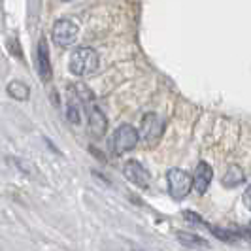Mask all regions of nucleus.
Returning <instances> with one entry per match:
<instances>
[{"mask_svg": "<svg viewBox=\"0 0 251 251\" xmlns=\"http://www.w3.org/2000/svg\"><path fill=\"white\" fill-rule=\"evenodd\" d=\"M68 68L74 75H87L93 74L99 68V53L91 48H77L70 55Z\"/></svg>", "mask_w": 251, "mask_h": 251, "instance_id": "obj_1", "label": "nucleus"}, {"mask_svg": "<svg viewBox=\"0 0 251 251\" xmlns=\"http://www.w3.org/2000/svg\"><path fill=\"white\" fill-rule=\"evenodd\" d=\"M166 183L170 197L174 201H183L193 189V177L181 168H170L166 172Z\"/></svg>", "mask_w": 251, "mask_h": 251, "instance_id": "obj_2", "label": "nucleus"}, {"mask_svg": "<svg viewBox=\"0 0 251 251\" xmlns=\"http://www.w3.org/2000/svg\"><path fill=\"white\" fill-rule=\"evenodd\" d=\"M140 140V132L132 125H121L117 126V130L113 132L112 148L115 155H123L126 151L134 150Z\"/></svg>", "mask_w": 251, "mask_h": 251, "instance_id": "obj_3", "label": "nucleus"}, {"mask_svg": "<svg viewBox=\"0 0 251 251\" xmlns=\"http://www.w3.org/2000/svg\"><path fill=\"white\" fill-rule=\"evenodd\" d=\"M77 32H79L77 25L72 23V21H68V19H61V21H57L53 25V40L61 48L72 46L75 40H77Z\"/></svg>", "mask_w": 251, "mask_h": 251, "instance_id": "obj_4", "label": "nucleus"}, {"mask_svg": "<svg viewBox=\"0 0 251 251\" xmlns=\"http://www.w3.org/2000/svg\"><path fill=\"white\" fill-rule=\"evenodd\" d=\"M87 123H89V132L95 136V138H102L106 134V128H108V119L102 112L100 108L95 104V102H89L87 108Z\"/></svg>", "mask_w": 251, "mask_h": 251, "instance_id": "obj_5", "label": "nucleus"}, {"mask_svg": "<svg viewBox=\"0 0 251 251\" xmlns=\"http://www.w3.org/2000/svg\"><path fill=\"white\" fill-rule=\"evenodd\" d=\"M123 174H125V177L132 185H136L140 189L150 187V179H151L150 172L138 161H128L125 164V168H123Z\"/></svg>", "mask_w": 251, "mask_h": 251, "instance_id": "obj_6", "label": "nucleus"}, {"mask_svg": "<svg viewBox=\"0 0 251 251\" xmlns=\"http://www.w3.org/2000/svg\"><path fill=\"white\" fill-rule=\"evenodd\" d=\"M212 177H214V168L210 164L204 163V161L197 164V168L193 172V185H195L199 195H204L208 191L210 183H212Z\"/></svg>", "mask_w": 251, "mask_h": 251, "instance_id": "obj_7", "label": "nucleus"}, {"mask_svg": "<svg viewBox=\"0 0 251 251\" xmlns=\"http://www.w3.org/2000/svg\"><path fill=\"white\" fill-rule=\"evenodd\" d=\"M163 134V123L155 113H148L142 121V138L146 142H157Z\"/></svg>", "mask_w": 251, "mask_h": 251, "instance_id": "obj_8", "label": "nucleus"}, {"mask_svg": "<svg viewBox=\"0 0 251 251\" xmlns=\"http://www.w3.org/2000/svg\"><path fill=\"white\" fill-rule=\"evenodd\" d=\"M38 74L44 81H50L53 70L50 63V50H48V42L42 38L38 44Z\"/></svg>", "mask_w": 251, "mask_h": 251, "instance_id": "obj_9", "label": "nucleus"}, {"mask_svg": "<svg viewBox=\"0 0 251 251\" xmlns=\"http://www.w3.org/2000/svg\"><path fill=\"white\" fill-rule=\"evenodd\" d=\"M176 238L183 248H193V250H206L208 248V240H204L199 234H193V232L177 230Z\"/></svg>", "mask_w": 251, "mask_h": 251, "instance_id": "obj_10", "label": "nucleus"}, {"mask_svg": "<svg viewBox=\"0 0 251 251\" xmlns=\"http://www.w3.org/2000/svg\"><path fill=\"white\" fill-rule=\"evenodd\" d=\"M244 170L240 168V166H236V164H230L228 168H226V172L223 174V185H225L226 189H234L238 187L240 183H244Z\"/></svg>", "mask_w": 251, "mask_h": 251, "instance_id": "obj_11", "label": "nucleus"}, {"mask_svg": "<svg viewBox=\"0 0 251 251\" xmlns=\"http://www.w3.org/2000/svg\"><path fill=\"white\" fill-rule=\"evenodd\" d=\"M6 91H8V95L12 99H15V100H26L28 95H30V89L23 81H12V83H8Z\"/></svg>", "mask_w": 251, "mask_h": 251, "instance_id": "obj_12", "label": "nucleus"}, {"mask_svg": "<svg viewBox=\"0 0 251 251\" xmlns=\"http://www.w3.org/2000/svg\"><path fill=\"white\" fill-rule=\"evenodd\" d=\"M75 99H77V97H74V100H72V97H70L68 106H66V117H68L70 123L79 125V123H81V115H79V104H77Z\"/></svg>", "mask_w": 251, "mask_h": 251, "instance_id": "obj_13", "label": "nucleus"}, {"mask_svg": "<svg viewBox=\"0 0 251 251\" xmlns=\"http://www.w3.org/2000/svg\"><path fill=\"white\" fill-rule=\"evenodd\" d=\"M242 202H244V206L251 212V183L246 187V191H244V195H242Z\"/></svg>", "mask_w": 251, "mask_h": 251, "instance_id": "obj_14", "label": "nucleus"}, {"mask_svg": "<svg viewBox=\"0 0 251 251\" xmlns=\"http://www.w3.org/2000/svg\"><path fill=\"white\" fill-rule=\"evenodd\" d=\"M10 51H13L17 57H23V53H21V50H19V46H17L15 40H10Z\"/></svg>", "mask_w": 251, "mask_h": 251, "instance_id": "obj_15", "label": "nucleus"}, {"mask_svg": "<svg viewBox=\"0 0 251 251\" xmlns=\"http://www.w3.org/2000/svg\"><path fill=\"white\" fill-rule=\"evenodd\" d=\"M134 251H140V250H134Z\"/></svg>", "mask_w": 251, "mask_h": 251, "instance_id": "obj_16", "label": "nucleus"}]
</instances>
